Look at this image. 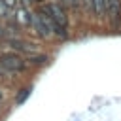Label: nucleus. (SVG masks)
I'll return each instance as SVG.
<instances>
[{
  "instance_id": "nucleus-1",
  "label": "nucleus",
  "mask_w": 121,
  "mask_h": 121,
  "mask_svg": "<svg viewBox=\"0 0 121 121\" xmlns=\"http://www.w3.org/2000/svg\"><path fill=\"white\" fill-rule=\"evenodd\" d=\"M26 59L15 55V53H0V66L8 72H23L26 68Z\"/></svg>"
},
{
  "instance_id": "nucleus-2",
  "label": "nucleus",
  "mask_w": 121,
  "mask_h": 121,
  "mask_svg": "<svg viewBox=\"0 0 121 121\" xmlns=\"http://www.w3.org/2000/svg\"><path fill=\"white\" fill-rule=\"evenodd\" d=\"M45 13H49L51 15V19L57 23V25H60V26H68V17H66V11H64V8L60 6V4H47V6H43L42 8Z\"/></svg>"
},
{
  "instance_id": "nucleus-3",
  "label": "nucleus",
  "mask_w": 121,
  "mask_h": 121,
  "mask_svg": "<svg viewBox=\"0 0 121 121\" xmlns=\"http://www.w3.org/2000/svg\"><path fill=\"white\" fill-rule=\"evenodd\" d=\"M104 9H106L112 25L117 26L119 19H121V2L119 0H104Z\"/></svg>"
},
{
  "instance_id": "nucleus-4",
  "label": "nucleus",
  "mask_w": 121,
  "mask_h": 121,
  "mask_svg": "<svg viewBox=\"0 0 121 121\" xmlns=\"http://www.w3.org/2000/svg\"><path fill=\"white\" fill-rule=\"evenodd\" d=\"M30 25L34 26V30H36V34H38V36H42V38H49V36H51L49 28L45 26V23L42 21V17H40L38 13H34V15L30 17Z\"/></svg>"
},
{
  "instance_id": "nucleus-5",
  "label": "nucleus",
  "mask_w": 121,
  "mask_h": 121,
  "mask_svg": "<svg viewBox=\"0 0 121 121\" xmlns=\"http://www.w3.org/2000/svg\"><path fill=\"white\" fill-rule=\"evenodd\" d=\"M6 42H8V45H9L11 49H15V51H25V53H34V51H36V47H32V43H26V42H23V40H19V38H8Z\"/></svg>"
},
{
  "instance_id": "nucleus-6",
  "label": "nucleus",
  "mask_w": 121,
  "mask_h": 121,
  "mask_svg": "<svg viewBox=\"0 0 121 121\" xmlns=\"http://www.w3.org/2000/svg\"><path fill=\"white\" fill-rule=\"evenodd\" d=\"M30 13H28V9L25 8V6H21L17 11H15V21L19 23V25H30Z\"/></svg>"
},
{
  "instance_id": "nucleus-7",
  "label": "nucleus",
  "mask_w": 121,
  "mask_h": 121,
  "mask_svg": "<svg viewBox=\"0 0 121 121\" xmlns=\"http://www.w3.org/2000/svg\"><path fill=\"white\" fill-rule=\"evenodd\" d=\"M104 13V0H93V15L102 17Z\"/></svg>"
},
{
  "instance_id": "nucleus-8",
  "label": "nucleus",
  "mask_w": 121,
  "mask_h": 121,
  "mask_svg": "<svg viewBox=\"0 0 121 121\" xmlns=\"http://www.w3.org/2000/svg\"><path fill=\"white\" fill-rule=\"evenodd\" d=\"M26 62L28 64H45L47 62V57L45 55H32V57L26 59Z\"/></svg>"
},
{
  "instance_id": "nucleus-9",
  "label": "nucleus",
  "mask_w": 121,
  "mask_h": 121,
  "mask_svg": "<svg viewBox=\"0 0 121 121\" xmlns=\"http://www.w3.org/2000/svg\"><path fill=\"white\" fill-rule=\"evenodd\" d=\"M28 95H30V89H28V87L21 89V91H19V95H17V98H15V104H21V102H25Z\"/></svg>"
},
{
  "instance_id": "nucleus-10",
  "label": "nucleus",
  "mask_w": 121,
  "mask_h": 121,
  "mask_svg": "<svg viewBox=\"0 0 121 121\" xmlns=\"http://www.w3.org/2000/svg\"><path fill=\"white\" fill-rule=\"evenodd\" d=\"M9 15V8L4 4V0H0V17H8Z\"/></svg>"
},
{
  "instance_id": "nucleus-11",
  "label": "nucleus",
  "mask_w": 121,
  "mask_h": 121,
  "mask_svg": "<svg viewBox=\"0 0 121 121\" xmlns=\"http://www.w3.org/2000/svg\"><path fill=\"white\" fill-rule=\"evenodd\" d=\"M83 6L89 13H93V0H83Z\"/></svg>"
},
{
  "instance_id": "nucleus-12",
  "label": "nucleus",
  "mask_w": 121,
  "mask_h": 121,
  "mask_svg": "<svg viewBox=\"0 0 121 121\" xmlns=\"http://www.w3.org/2000/svg\"><path fill=\"white\" fill-rule=\"evenodd\" d=\"M4 4H6L9 9H13V8H15V4H17V0H4Z\"/></svg>"
},
{
  "instance_id": "nucleus-13",
  "label": "nucleus",
  "mask_w": 121,
  "mask_h": 121,
  "mask_svg": "<svg viewBox=\"0 0 121 121\" xmlns=\"http://www.w3.org/2000/svg\"><path fill=\"white\" fill-rule=\"evenodd\" d=\"M8 74H9V72H8V70H4V68H2V66H0V78H6V76H8Z\"/></svg>"
},
{
  "instance_id": "nucleus-14",
  "label": "nucleus",
  "mask_w": 121,
  "mask_h": 121,
  "mask_svg": "<svg viewBox=\"0 0 121 121\" xmlns=\"http://www.w3.org/2000/svg\"><path fill=\"white\" fill-rule=\"evenodd\" d=\"M4 36H6V30H4V26H2V25H0V40H2V38H4Z\"/></svg>"
},
{
  "instance_id": "nucleus-15",
  "label": "nucleus",
  "mask_w": 121,
  "mask_h": 121,
  "mask_svg": "<svg viewBox=\"0 0 121 121\" xmlns=\"http://www.w3.org/2000/svg\"><path fill=\"white\" fill-rule=\"evenodd\" d=\"M21 2H23V6H25V8H26V6H28V4H32V2H34V0H21Z\"/></svg>"
},
{
  "instance_id": "nucleus-16",
  "label": "nucleus",
  "mask_w": 121,
  "mask_h": 121,
  "mask_svg": "<svg viewBox=\"0 0 121 121\" xmlns=\"http://www.w3.org/2000/svg\"><path fill=\"white\" fill-rule=\"evenodd\" d=\"M68 2H70L72 6H78V4H79V0H68Z\"/></svg>"
},
{
  "instance_id": "nucleus-17",
  "label": "nucleus",
  "mask_w": 121,
  "mask_h": 121,
  "mask_svg": "<svg viewBox=\"0 0 121 121\" xmlns=\"http://www.w3.org/2000/svg\"><path fill=\"white\" fill-rule=\"evenodd\" d=\"M0 112H2V100H0Z\"/></svg>"
},
{
  "instance_id": "nucleus-18",
  "label": "nucleus",
  "mask_w": 121,
  "mask_h": 121,
  "mask_svg": "<svg viewBox=\"0 0 121 121\" xmlns=\"http://www.w3.org/2000/svg\"><path fill=\"white\" fill-rule=\"evenodd\" d=\"M34 2H43V0H34Z\"/></svg>"
},
{
  "instance_id": "nucleus-19",
  "label": "nucleus",
  "mask_w": 121,
  "mask_h": 121,
  "mask_svg": "<svg viewBox=\"0 0 121 121\" xmlns=\"http://www.w3.org/2000/svg\"><path fill=\"white\" fill-rule=\"evenodd\" d=\"M0 100H2V91H0Z\"/></svg>"
}]
</instances>
